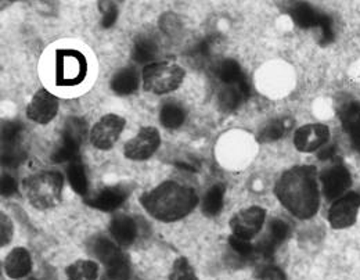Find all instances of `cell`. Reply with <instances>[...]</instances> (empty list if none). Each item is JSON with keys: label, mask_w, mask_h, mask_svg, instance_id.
I'll list each match as a JSON object with an SVG mask.
<instances>
[{"label": "cell", "mask_w": 360, "mask_h": 280, "mask_svg": "<svg viewBox=\"0 0 360 280\" xmlns=\"http://www.w3.org/2000/svg\"><path fill=\"white\" fill-rule=\"evenodd\" d=\"M316 171L312 165L294 167L280 177L274 187L280 203L300 219H311L319 210L320 197Z\"/></svg>", "instance_id": "cell-1"}, {"label": "cell", "mask_w": 360, "mask_h": 280, "mask_svg": "<svg viewBox=\"0 0 360 280\" xmlns=\"http://www.w3.org/2000/svg\"><path fill=\"white\" fill-rule=\"evenodd\" d=\"M140 203L153 218L161 222H175L195 208L198 197L194 189L167 181L144 193Z\"/></svg>", "instance_id": "cell-2"}, {"label": "cell", "mask_w": 360, "mask_h": 280, "mask_svg": "<svg viewBox=\"0 0 360 280\" xmlns=\"http://www.w3.org/2000/svg\"><path fill=\"white\" fill-rule=\"evenodd\" d=\"M64 179L60 172L44 171L24 181V191L30 203L38 210H49L61 201Z\"/></svg>", "instance_id": "cell-3"}, {"label": "cell", "mask_w": 360, "mask_h": 280, "mask_svg": "<svg viewBox=\"0 0 360 280\" xmlns=\"http://www.w3.org/2000/svg\"><path fill=\"white\" fill-rule=\"evenodd\" d=\"M184 79V70L172 61L148 64L143 70V87L146 92L164 94L174 92Z\"/></svg>", "instance_id": "cell-4"}, {"label": "cell", "mask_w": 360, "mask_h": 280, "mask_svg": "<svg viewBox=\"0 0 360 280\" xmlns=\"http://www.w3.org/2000/svg\"><path fill=\"white\" fill-rule=\"evenodd\" d=\"M88 75V61L85 56L75 49L56 50V85L77 87Z\"/></svg>", "instance_id": "cell-5"}, {"label": "cell", "mask_w": 360, "mask_h": 280, "mask_svg": "<svg viewBox=\"0 0 360 280\" xmlns=\"http://www.w3.org/2000/svg\"><path fill=\"white\" fill-rule=\"evenodd\" d=\"M360 208V194L349 191L340 197L328 211V222L334 229H345L356 222Z\"/></svg>", "instance_id": "cell-6"}, {"label": "cell", "mask_w": 360, "mask_h": 280, "mask_svg": "<svg viewBox=\"0 0 360 280\" xmlns=\"http://www.w3.org/2000/svg\"><path fill=\"white\" fill-rule=\"evenodd\" d=\"M125 120L117 114H107L91 128L90 141L100 150H110L124 131Z\"/></svg>", "instance_id": "cell-7"}, {"label": "cell", "mask_w": 360, "mask_h": 280, "mask_svg": "<svg viewBox=\"0 0 360 280\" xmlns=\"http://www.w3.org/2000/svg\"><path fill=\"white\" fill-rule=\"evenodd\" d=\"M266 218V211L261 207H250L237 212L230 219V228L233 234L245 240H251L261 232Z\"/></svg>", "instance_id": "cell-8"}, {"label": "cell", "mask_w": 360, "mask_h": 280, "mask_svg": "<svg viewBox=\"0 0 360 280\" xmlns=\"http://www.w3.org/2000/svg\"><path fill=\"white\" fill-rule=\"evenodd\" d=\"M161 138L155 128L144 127L139 131L135 138L125 144L124 154L134 161H144L150 158L160 147Z\"/></svg>", "instance_id": "cell-9"}, {"label": "cell", "mask_w": 360, "mask_h": 280, "mask_svg": "<svg viewBox=\"0 0 360 280\" xmlns=\"http://www.w3.org/2000/svg\"><path fill=\"white\" fill-rule=\"evenodd\" d=\"M320 179L323 185V193L330 201L342 197V194L352 185V177L348 168L340 161L324 170L320 175Z\"/></svg>", "instance_id": "cell-10"}, {"label": "cell", "mask_w": 360, "mask_h": 280, "mask_svg": "<svg viewBox=\"0 0 360 280\" xmlns=\"http://www.w3.org/2000/svg\"><path fill=\"white\" fill-rule=\"evenodd\" d=\"M57 111L58 101L56 96L46 89H39L27 107L28 118L37 124H49L56 117Z\"/></svg>", "instance_id": "cell-11"}, {"label": "cell", "mask_w": 360, "mask_h": 280, "mask_svg": "<svg viewBox=\"0 0 360 280\" xmlns=\"http://www.w3.org/2000/svg\"><path fill=\"white\" fill-rule=\"evenodd\" d=\"M129 194L131 189L127 185L104 187L103 190L97 191L93 197H88L86 203L93 208H97L104 212H111L121 207L129 197Z\"/></svg>", "instance_id": "cell-12"}, {"label": "cell", "mask_w": 360, "mask_h": 280, "mask_svg": "<svg viewBox=\"0 0 360 280\" xmlns=\"http://www.w3.org/2000/svg\"><path fill=\"white\" fill-rule=\"evenodd\" d=\"M330 138L328 127L323 124H308L301 127L294 135V144L302 153H312L327 143Z\"/></svg>", "instance_id": "cell-13"}, {"label": "cell", "mask_w": 360, "mask_h": 280, "mask_svg": "<svg viewBox=\"0 0 360 280\" xmlns=\"http://www.w3.org/2000/svg\"><path fill=\"white\" fill-rule=\"evenodd\" d=\"M250 96V84L248 79H243L237 84L224 85L218 94V103L222 111L230 113L238 108Z\"/></svg>", "instance_id": "cell-14"}, {"label": "cell", "mask_w": 360, "mask_h": 280, "mask_svg": "<svg viewBox=\"0 0 360 280\" xmlns=\"http://www.w3.org/2000/svg\"><path fill=\"white\" fill-rule=\"evenodd\" d=\"M110 234L120 246L128 247L135 243L137 234H139V228H137V224L134 218L120 214L111 219Z\"/></svg>", "instance_id": "cell-15"}, {"label": "cell", "mask_w": 360, "mask_h": 280, "mask_svg": "<svg viewBox=\"0 0 360 280\" xmlns=\"http://www.w3.org/2000/svg\"><path fill=\"white\" fill-rule=\"evenodd\" d=\"M3 265L7 276L17 280L27 276L31 272L32 261L30 253L25 248L17 247L6 257Z\"/></svg>", "instance_id": "cell-16"}, {"label": "cell", "mask_w": 360, "mask_h": 280, "mask_svg": "<svg viewBox=\"0 0 360 280\" xmlns=\"http://www.w3.org/2000/svg\"><path fill=\"white\" fill-rule=\"evenodd\" d=\"M340 118L344 131L349 135L354 147L360 151V103L351 101L341 107Z\"/></svg>", "instance_id": "cell-17"}, {"label": "cell", "mask_w": 360, "mask_h": 280, "mask_svg": "<svg viewBox=\"0 0 360 280\" xmlns=\"http://www.w3.org/2000/svg\"><path fill=\"white\" fill-rule=\"evenodd\" d=\"M89 253L100 260L105 267L120 258L124 253L108 238L105 237H94L90 240Z\"/></svg>", "instance_id": "cell-18"}, {"label": "cell", "mask_w": 360, "mask_h": 280, "mask_svg": "<svg viewBox=\"0 0 360 280\" xmlns=\"http://www.w3.org/2000/svg\"><path fill=\"white\" fill-rule=\"evenodd\" d=\"M324 15L326 14L319 13L316 8L307 3L295 4L291 10L292 20L301 28H319Z\"/></svg>", "instance_id": "cell-19"}, {"label": "cell", "mask_w": 360, "mask_h": 280, "mask_svg": "<svg viewBox=\"0 0 360 280\" xmlns=\"http://www.w3.org/2000/svg\"><path fill=\"white\" fill-rule=\"evenodd\" d=\"M137 88H139V75L134 68L120 70L111 81V89L120 96L132 94L136 92Z\"/></svg>", "instance_id": "cell-20"}, {"label": "cell", "mask_w": 360, "mask_h": 280, "mask_svg": "<svg viewBox=\"0 0 360 280\" xmlns=\"http://www.w3.org/2000/svg\"><path fill=\"white\" fill-rule=\"evenodd\" d=\"M86 135V122L82 118L71 117L67 120L63 131V143L79 148Z\"/></svg>", "instance_id": "cell-21"}, {"label": "cell", "mask_w": 360, "mask_h": 280, "mask_svg": "<svg viewBox=\"0 0 360 280\" xmlns=\"http://www.w3.org/2000/svg\"><path fill=\"white\" fill-rule=\"evenodd\" d=\"M186 120V111L179 103L168 101L160 111V121L168 129H176Z\"/></svg>", "instance_id": "cell-22"}, {"label": "cell", "mask_w": 360, "mask_h": 280, "mask_svg": "<svg viewBox=\"0 0 360 280\" xmlns=\"http://www.w3.org/2000/svg\"><path fill=\"white\" fill-rule=\"evenodd\" d=\"M225 185L217 184L211 187L202 201V211L208 217H217L224 208V198H225Z\"/></svg>", "instance_id": "cell-23"}, {"label": "cell", "mask_w": 360, "mask_h": 280, "mask_svg": "<svg viewBox=\"0 0 360 280\" xmlns=\"http://www.w3.org/2000/svg\"><path fill=\"white\" fill-rule=\"evenodd\" d=\"M229 247L234 254V258L240 262V265H244L247 262H251L252 260H257L255 246H252L250 240H245L233 234L229 237Z\"/></svg>", "instance_id": "cell-24"}, {"label": "cell", "mask_w": 360, "mask_h": 280, "mask_svg": "<svg viewBox=\"0 0 360 280\" xmlns=\"http://www.w3.org/2000/svg\"><path fill=\"white\" fill-rule=\"evenodd\" d=\"M67 175H68L70 185L78 194L81 196L88 194V178H86L85 167L79 158H75L70 163L67 168Z\"/></svg>", "instance_id": "cell-25"}, {"label": "cell", "mask_w": 360, "mask_h": 280, "mask_svg": "<svg viewBox=\"0 0 360 280\" xmlns=\"http://www.w3.org/2000/svg\"><path fill=\"white\" fill-rule=\"evenodd\" d=\"M292 127L291 118H276L261 131L258 140L262 143L281 139Z\"/></svg>", "instance_id": "cell-26"}, {"label": "cell", "mask_w": 360, "mask_h": 280, "mask_svg": "<svg viewBox=\"0 0 360 280\" xmlns=\"http://www.w3.org/2000/svg\"><path fill=\"white\" fill-rule=\"evenodd\" d=\"M65 274L68 280H96L98 276V267L94 261L79 260L70 265Z\"/></svg>", "instance_id": "cell-27"}, {"label": "cell", "mask_w": 360, "mask_h": 280, "mask_svg": "<svg viewBox=\"0 0 360 280\" xmlns=\"http://www.w3.org/2000/svg\"><path fill=\"white\" fill-rule=\"evenodd\" d=\"M217 75L219 78V81L224 85L229 84H237L243 79H245V74L243 72L240 64L234 60H225L221 63V65L217 70Z\"/></svg>", "instance_id": "cell-28"}, {"label": "cell", "mask_w": 360, "mask_h": 280, "mask_svg": "<svg viewBox=\"0 0 360 280\" xmlns=\"http://www.w3.org/2000/svg\"><path fill=\"white\" fill-rule=\"evenodd\" d=\"M158 46L153 38L139 37L134 47V58L137 63H147L155 58Z\"/></svg>", "instance_id": "cell-29"}, {"label": "cell", "mask_w": 360, "mask_h": 280, "mask_svg": "<svg viewBox=\"0 0 360 280\" xmlns=\"http://www.w3.org/2000/svg\"><path fill=\"white\" fill-rule=\"evenodd\" d=\"M131 278V264L127 254H122L114 262L107 265V279L129 280Z\"/></svg>", "instance_id": "cell-30"}, {"label": "cell", "mask_w": 360, "mask_h": 280, "mask_svg": "<svg viewBox=\"0 0 360 280\" xmlns=\"http://www.w3.org/2000/svg\"><path fill=\"white\" fill-rule=\"evenodd\" d=\"M169 280H198L193 267L186 258H178L172 267Z\"/></svg>", "instance_id": "cell-31"}, {"label": "cell", "mask_w": 360, "mask_h": 280, "mask_svg": "<svg viewBox=\"0 0 360 280\" xmlns=\"http://www.w3.org/2000/svg\"><path fill=\"white\" fill-rule=\"evenodd\" d=\"M21 125L17 122H7L1 128V141L3 144H13L17 143L20 139L21 134Z\"/></svg>", "instance_id": "cell-32"}, {"label": "cell", "mask_w": 360, "mask_h": 280, "mask_svg": "<svg viewBox=\"0 0 360 280\" xmlns=\"http://www.w3.org/2000/svg\"><path fill=\"white\" fill-rule=\"evenodd\" d=\"M258 280H285L284 272L270 264H262L257 272Z\"/></svg>", "instance_id": "cell-33"}, {"label": "cell", "mask_w": 360, "mask_h": 280, "mask_svg": "<svg viewBox=\"0 0 360 280\" xmlns=\"http://www.w3.org/2000/svg\"><path fill=\"white\" fill-rule=\"evenodd\" d=\"M117 14H118V11H117L115 4L114 3H107L105 10L103 11V21H101L103 27L110 28L117 21Z\"/></svg>", "instance_id": "cell-34"}, {"label": "cell", "mask_w": 360, "mask_h": 280, "mask_svg": "<svg viewBox=\"0 0 360 280\" xmlns=\"http://www.w3.org/2000/svg\"><path fill=\"white\" fill-rule=\"evenodd\" d=\"M11 237H13V225L10 219L4 214H1V243H0L1 247L8 244Z\"/></svg>", "instance_id": "cell-35"}, {"label": "cell", "mask_w": 360, "mask_h": 280, "mask_svg": "<svg viewBox=\"0 0 360 280\" xmlns=\"http://www.w3.org/2000/svg\"><path fill=\"white\" fill-rule=\"evenodd\" d=\"M1 194L8 197L13 196L17 191V182L14 181V178H11L10 175H3L1 177Z\"/></svg>", "instance_id": "cell-36"}, {"label": "cell", "mask_w": 360, "mask_h": 280, "mask_svg": "<svg viewBox=\"0 0 360 280\" xmlns=\"http://www.w3.org/2000/svg\"><path fill=\"white\" fill-rule=\"evenodd\" d=\"M335 155V147L334 146H328L326 148H323L320 153H319V158L321 161H327V160H333Z\"/></svg>", "instance_id": "cell-37"}, {"label": "cell", "mask_w": 360, "mask_h": 280, "mask_svg": "<svg viewBox=\"0 0 360 280\" xmlns=\"http://www.w3.org/2000/svg\"><path fill=\"white\" fill-rule=\"evenodd\" d=\"M30 280H35V279H30Z\"/></svg>", "instance_id": "cell-38"}]
</instances>
